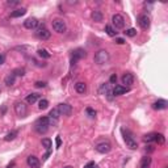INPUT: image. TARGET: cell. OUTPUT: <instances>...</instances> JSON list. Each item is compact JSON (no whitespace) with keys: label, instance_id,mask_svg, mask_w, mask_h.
<instances>
[{"label":"cell","instance_id":"d6986e66","mask_svg":"<svg viewBox=\"0 0 168 168\" xmlns=\"http://www.w3.org/2000/svg\"><path fill=\"white\" fill-rule=\"evenodd\" d=\"M38 98H39L38 93H30V95L26 96V103L28 104H34V103H37L38 101Z\"/></svg>","mask_w":168,"mask_h":168},{"label":"cell","instance_id":"8fae6325","mask_svg":"<svg viewBox=\"0 0 168 168\" xmlns=\"http://www.w3.org/2000/svg\"><path fill=\"white\" fill-rule=\"evenodd\" d=\"M138 24L142 29H149L150 28V17L147 15H139L138 17Z\"/></svg>","mask_w":168,"mask_h":168},{"label":"cell","instance_id":"74e56055","mask_svg":"<svg viewBox=\"0 0 168 168\" xmlns=\"http://www.w3.org/2000/svg\"><path fill=\"white\" fill-rule=\"evenodd\" d=\"M62 144V141H61V137H57V149H59Z\"/></svg>","mask_w":168,"mask_h":168},{"label":"cell","instance_id":"d6a6232c","mask_svg":"<svg viewBox=\"0 0 168 168\" xmlns=\"http://www.w3.org/2000/svg\"><path fill=\"white\" fill-rule=\"evenodd\" d=\"M104 91L107 92V93L109 92V84H103V85L100 87V90H98V92H100V93H103Z\"/></svg>","mask_w":168,"mask_h":168},{"label":"cell","instance_id":"f1b7e54d","mask_svg":"<svg viewBox=\"0 0 168 168\" xmlns=\"http://www.w3.org/2000/svg\"><path fill=\"white\" fill-rule=\"evenodd\" d=\"M42 146H44L46 150H50L53 143H51V141L49 139V138H44V139H42Z\"/></svg>","mask_w":168,"mask_h":168},{"label":"cell","instance_id":"3957f363","mask_svg":"<svg viewBox=\"0 0 168 168\" xmlns=\"http://www.w3.org/2000/svg\"><path fill=\"white\" fill-rule=\"evenodd\" d=\"M122 131H124V130H122ZM124 139H125V143H126V146L129 147L130 150H137V149H138L137 141L134 139L133 135H131L129 131H126V133L124 131Z\"/></svg>","mask_w":168,"mask_h":168},{"label":"cell","instance_id":"277c9868","mask_svg":"<svg viewBox=\"0 0 168 168\" xmlns=\"http://www.w3.org/2000/svg\"><path fill=\"white\" fill-rule=\"evenodd\" d=\"M53 29L57 33H64L67 30V26H66V22L63 20L55 19V20H53Z\"/></svg>","mask_w":168,"mask_h":168},{"label":"cell","instance_id":"7bdbcfd3","mask_svg":"<svg viewBox=\"0 0 168 168\" xmlns=\"http://www.w3.org/2000/svg\"><path fill=\"white\" fill-rule=\"evenodd\" d=\"M64 168H72V167H71V166H66Z\"/></svg>","mask_w":168,"mask_h":168},{"label":"cell","instance_id":"6da1fadb","mask_svg":"<svg viewBox=\"0 0 168 168\" xmlns=\"http://www.w3.org/2000/svg\"><path fill=\"white\" fill-rule=\"evenodd\" d=\"M49 126H50V118L49 117L38 118V120L36 121V124H34V129L39 134H45L46 131L49 130Z\"/></svg>","mask_w":168,"mask_h":168},{"label":"cell","instance_id":"4fadbf2b","mask_svg":"<svg viewBox=\"0 0 168 168\" xmlns=\"http://www.w3.org/2000/svg\"><path fill=\"white\" fill-rule=\"evenodd\" d=\"M26 163H28V166L30 168H39V160L34 155H29L26 158Z\"/></svg>","mask_w":168,"mask_h":168},{"label":"cell","instance_id":"4316f807","mask_svg":"<svg viewBox=\"0 0 168 168\" xmlns=\"http://www.w3.org/2000/svg\"><path fill=\"white\" fill-rule=\"evenodd\" d=\"M47 107H49V101L46 100V98H42V100H39V103H38L39 110H45Z\"/></svg>","mask_w":168,"mask_h":168},{"label":"cell","instance_id":"7402d4cb","mask_svg":"<svg viewBox=\"0 0 168 168\" xmlns=\"http://www.w3.org/2000/svg\"><path fill=\"white\" fill-rule=\"evenodd\" d=\"M105 32H107V34L110 36V37H116V36H117L116 29H114L112 25H107V26H105Z\"/></svg>","mask_w":168,"mask_h":168},{"label":"cell","instance_id":"30bf717a","mask_svg":"<svg viewBox=\"0 0 168 168\" xmlns=\"http://www.w3.org/2000/svg\"><path fill=\"white\" fill-rule=\"evenodd\" d=\"M122 84H124V87H130V85H133L134 84V76H133V74H130V72H125V74L122 75Z\"/></svg>","mask_w":168,"mask_h":168},{"label":"cell","instance_id":"ab89813d","mask_svg":"<svg viewBox=\"0 0 168 168\" xmlns=\"http://www.w3.org/2000/svg\"><path fill=\"white\" fill-rule=\"evenodd\" d=\"M95 164H96V163H95V162H90V163H88V164H87V166H85L84 168H92V167L95 166Z\"/></svg>","mask_w":168,"mask_h":168},{"label":"cell","instance_id":"8d00e7d4","mask_svg":"<svg viewBox=\"0 0 168 168\" xmlns=\"http://www.w3.org/2000/svg\"><path fill=\"white\" fill-rule=\"evenodd\" d=\"M116 44L124 45V44H125V39H124V38H116Z\"/></svg>","mask_w":168,"mask_h":168},{"label":"cell","instance_id":"52a82bcc","mask_svg":"<svg viewBox=\"0 0 168 168\" xmlns=\"http://www.w3.org/2000/svg\"><path fill=\"white\" fill-rule=\"evenodd\" d=\"M36 36L39 38V39H42V41H46V39H49L50 38V36H51V33L46 29V26L45 25H41L39 28L37 29V32H36Z\"/></svg>","mask_w":168,"mask_h":168},{"label":"cell","instance_id":"f35d334b","mask_svg":"<svg viewBox=\"0 0 168 168\" xmlns=\"http://www.w3.org/2000/svg\"><path fill=\"white\" fill-rule=\"evenodd\" d=\"M7 4L8 5H17V4H20V1H7Z\"/></svg>","mask_w":168,"mask_h":168},{"label":"cell","instance_id":"7a4b0ae2","mask_svg":"<svg viewBox=\"0 0 168 168\" xmlns=\"http://www.w3.org/2000/svg\"><path fill=\"white\" fill-rule=\"evenodd\" d=\"M95 63L97 64H105L108 61H109V53L107 50H98L96 54H95Z\"/></svg>","mask_w":168,"mask_h":168},{"label":"cell","instance_id":"ba28073f","mask_svg":"<svg viewBox=\"0 0 168 168\" xmlns=\"http://www.w3.org/2000/svg\"><path fill=\"white\" fill-rule=\"evenodd\" d=\"M57 108H58L59 113H61V116H71V113H72L71 105H68V104H66V103H61Z\"/></svg>","mask_w":168,"mask_h":168},{"label":"cell","instance_id":"f546056e","mask_svg":"<svg viewBox=\"0 0 168 168\" xmlns=\"http://www.w3.org/2000/svg\"><path fill=\"white\" fill-rule=\"evenodd\" d=\"M124 33L127 36V37H135V36H137V30H135V29H133V28L126 29Z\"/></svg>","mask_w":168,"mask_h":168},{"label":"cell","instance_id":"7c38bea8","mask_svg":"<svg viewBox=\"0 0 168 168\" xmlns=\"http://www.w3.org/2000/svg\"><path fill=\"white\" fill-rule=\"evenodd\" d=\"M85 57H87V51L83 50V49H76V50L72 53V63L79 61V59H83Z\"/></svg>","mask_w":168,"mask_h":168},{"label":"cell","instance_id":"ac0fdd59","mask_svg":"<svg viewBox=\"0 0 168 168\" xmlns=\"http://www.w3.org/2000/svg\"><path fill=\"white\" fill-rule=\"evenodd\" d=\"M25 13H26V9H25V8H17V9H15V11H12L11 17H13V19L21 17V16H24Z\"/></svg>","mask_w":168,"mask_h":168},{"label":"cell","instance_id":"1f68e13d","mask_svg":"<svg viewBox=\"0 0 168 168\" xmlns=\"http://www.w3.org/2000/svg\"><path fill=\"white\" fill-rule=\"evenodd\" d=\"M12 74L15 75V76H22V75L25 74V70L24 68H17V70H15Z\"/></svg>","mask_w":168,"mask_h":168},{"label":"cell","instance_id":"83f0119b","mask_svg":"<svg viewBox=\"0 0 168 168\" xmlns=\"http://www.w3.org/2000/svg\"><path fill=\"white\" fill-rule=\"evenodd\" d=\"M143 141L144 142H155V133L146 134V135L143 137Z\"/></svg>","mask_w":168,"mask_h":168},{"label":"cell","instance_id":"60d3db41","mask_svg":"<svg viewBox=\"0 0 168 168\" xmlns=\"http://www.w3.org/2000/svg\"><path fill=\"white\" fill-rule=\"evenodd\" d=\"M4 61H5V57H4L3 54H0V64L4 63Z\"/></svg>","mask_w":168,"mask_h":168},{"label":"cell","instance_id":"d590c367","mask_svg":"<svg viewBox=\"0 0 168 168\" xmlns=\"http://www.w3.org/2000/svg\"><path fill=\"white\" fill-rule=\"evenodd\" d=\"M109 81H110L112 84H116V83H117V75H116V74H113V75H112V76H110V79H109Z\"/></svg>","mask_w":168,"mask_h":168},{"label":"cell","instance_id":"b9f144b4","mask_svg":"<svg viewBox=\"0 0 168 168\" xmlns=\"http://www.w3.org/2000/svg\"><path fill=\"white\" fill-rule=\"evenodd\" d=\"M149 151H150V152H151V151H154V147L152 146H149Z\"/></svg>","mask_w":168,"mask_h":168},{"label":"cell","instance_id":"cb8c5ba5","mask_svg":"<svg viewBox=\"0 0 168 168\" xmlns=\"http://www.w3.org/2000/svg\"><path fill=\"white\" fill-rule=\"evenodd\" d=\"M15 80H16V76L13 74H9L8 76L5 78V85H8V87H11V85L15 84Z\"/></svg>","mask_w":168,"mask_h":168},{"label":"cell","instance_id":"44dd1931","mask_svg":"<svg viewBox=\"0 0 168 168\" xmlns=\"http://www.w3.org/2000/svg\"><path fill=\"white\" fill-rule=\"evenodd\" d=\"M151 158L150 156H144L142 158V160H141V168H149L151 166Z\"/></svg>","mask_w":168,"mask_h":168},{"label":"cell","instance_id":"8992f818","mask_svg":"<svg viewBox=\"0 0 168 168\" xmlns=\"http://www.w3.org/2000/svg\"><path fill=\"white\" fill-rule=\"evenodd\" d=\"M112 24H113L114 29H122L124 26H125V19H124V16L118 15V13L113 15V17H112Z\"/></svg>","mask_w":168,"mask_h":168},{"label":"cell","instance_id":"e0dca14e","mask_svg":"<svg viewBox=\"0 0 168 168\" xmlns=\"http://www.w3.org/2000/svg\"><path fill=\"white\" fill-rule=\"evenodd\" d=\"M75 90H76L78 93H85L87 92V84L83 83V81H78L76 84H75Z\"/></svg>","mask_w":168,"mask_h":168},{"label":"cell","instance_id":"ffe728a7","mask_svg":"<svg viewBox=\"0 0 168 168\" xmlns=\"http://www.w3.org/2000/svg\"><path fill=\"white\" fill-rule=\"evenodd\" d=\"M92 19H93V21H96V22L103 21V13L98 11V9H95V11L92 12Z\"/></svg>","mask_w":168,"mask_h":168},{"label":"cell","instance_id":"5bb4252c","mask_svg":"<svg viewBox=\"0 0 168 168\" xmlns=\"http://www.w3.org/2000/svg\"><path fill=\"white\" fill-rule=\"evenodd\" d=\"M37 25H38V20L34 17H30L24 21V26L26 29H34V28H37Z\"/></svg>","mask_w":168,"mask_h":168},{"label":"cell","instance_id":"ee69618b","mask_svg":"<svg viewBox=\"0 0 168 168\" xmlns=\"http://www.w3.org/2000/svg\"><path fill=\"white\" fill-rule=\"evenodd\" d=\"M92 168H98V167L96 166V164H95V166H93V167H92Z\"/></svg>","mask_w":168,"mask_h":168},{"label":"cell","instance_id":"9a60e30c","mask_svg":"<svg viewBox=\"0 0 168 168\" xmlns=\"http://www.w3.org/2000/svg\"><path fill=\"white\" fill-rule=\"evenodd\" d=\"M167 105H168L167 101L163 100V98H160V100H158V101H155V103L152 104V109H155V110H163V109H166V108H167Z\"/></svg>","mask_w":168,"mask_h":168},{"label":"cell","instance_id":"e575fe53","mask_svg":"<svg viewBox=\"0 0 168 168\" xmlns=\"http://www.w3.org/2000/svg\"><path fill=\"white\" fill-rule=\"evenodd\" d=\"M34 85L37 88H44V87H46V81H36Z\"/></svg>","mask_w":168,"mask_h":168},{"label":"cell","instance_id":"836d02e7","mask_svg":"<svg viewBox=\"0 0 168 168\" xmlns=\"http://www.w3.org/2000/svg\"><path fill=\"white\" fill-rule=\"evenodd\" d=\"M85 112H87V114H88L90 117H95V116H96V112L92 109V108H87V109H85Z\"/></svg>","mask_w":168,"mask_h":168},{"label":"cell","instance_id":"9c48e42d","mask_svg":"<svg viewBox=\"0 0 168 168\" xmlns=\"http://www.w3.org/2000/svg\"><path fill=\"white\" fill-rule=\"evenodd\" d=\"M112 150V144L109 142H100L96 146V151L100 154H108Z\"/></svg>","mask_w":168,"mask_h":168},{"label":"cell","instance_id":"4dcf8cb0","mask_svg":"<svg viewBox=\"0 0 168 168\" xmlns=\"http://www.w3.org/2000/svg\"><path fill=\"white\" fill-rule=\"evenodd\" d=\"M164 135L163 134H155V142H158L159 144H163L164 143Z\"/></svg>","mask_w":168,"mask_h":168},{"label":"cell","instance_id":"603a6c76","mask_svg":"<svg viewBox=\"0 0 168 168\" xmlns=\"http://www.w3.org/2000/svg\"><path fill=\"white\" fill-rule=\"evenodd\" d=\"M17 134H19L17 130H13V131L8 133V134H7V135L4 137V141H7V142H9V141H13L16 137H17Z\"/></svg>","mask_w":168,"mask_h":168},{"label":"cell","instance_id":"d4e9b609","mask_svg":"<svg viewBox=\"0 0 168 168\" xmlns=\"http://www.w3.org/2000/svg\"><path fill=\"white\" fill-rule=\"evenodd\" d=\"M49 117H50L51 120H58V118L61 117V113H59L58 108H54L53 110H50V114H49Z\"/></svg>","mask_w":168,"mask_h":168},{"label":"cell","instance_id":"484cf974","mask_svg":"<svg viewBox=\"0 0 168 168\" xmlns=\"http://www.w3.org/2000/svg\"><path fill=\"white\" fill-rule=\"evenodd\" d=\"M37 53H38L39 57H41V58H45V59H49V58L51 57L50 53H49L47 50H45V49H39V50H38Z\"/></svg>","mask_w":168,"mask_h":168},{"label":"cell","instance_id":"2e32d148","mask_svg":"<svg viewBox=\"0 0 168 168\" xmlns=\"http://www.w3.org/2000/svg\"><path fill=\"white\" fill-rule=\"evenodd\" d=\"M129 91V88L124 87V85H116L113 88V96H121V95H125Z\"/></svg>","mask_w":168,"mask_h":168},{"label":"cell","instance_id":"5b68a950","mask_svg":"<svg viewBox=\"0 0 168 168\" xmlns=\"http://www.w3.org/2000/svg\"><path fill=\"white\" fill-rule=\"evenodd\" d=\"M15 112L19 117H25L28 114V107L25 105V103L19 101V103L15 104Z\"/></svg>","mask_w":168,"mask_h":168}]
</instances>
